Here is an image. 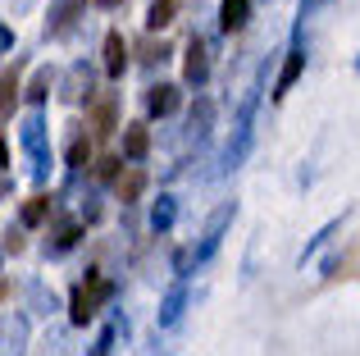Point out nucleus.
I'll list each match as a JSON object with an SVG mask.
<instances>
[{
  "instance_id": "1",
  "label": "nucleus",
  "mask_w": 360,
  "mask_h": 356,
  "mask_svg": "<svg viewBox=\"0 0 360 356\" xmlns=\"http://www.w3.org/2000/svg\"><path fill=\"white\" fill-rule=\"evenodd\" d=\"M110 297H115V284H110L105 274L91 269V274L73 288V297H69V324H78V329H82V324H91V320H96V311L110 302Z\"/></svg>"
},
{
  "instance_id": "2",
  "label": "nucleus",
  "mask_w": 360,
  "mask_h": 356,
  "mask_svg": "<svg viewBox=\"0 0 360 356\" xmlns=\"http://www.w3.org/2000/svg\"><path fill=\"white\" fill-rule=\"evenodd\" d=\"M255 101H260V87H251L242 96V106H238V124H233V142L224 146V165L219 170L229 174V170H238V165L246 160V151H251V137H255Z\"/></svg>"
},
{
  "instance_id": "3",
  "label": "nucleus",
  "mask_w": 360,
  "mask_h": 356,
  "mask_svg": "<svg viewBox=\"0 0 360 356\" xmlns=\"http://www.w3.org/2000/svg\"><path fill=\"white\" fill-rule=\"evenodd\" d=\"M233 215H238V201H224L219 210H210V220H205V229H201V242H196L187 256L196 260V265H205V260L219 251V242H224V233H229V224H233Z\"/></svg>"
},
{
  "instance_id": "4",
  "label": "nucleus",
  "mask_w": 360,
  "mask_h": 356,
  "mask_svg": "<svg viewBox=\"0 0 360 356\" xmlns=\"http://www.w3.org/2000/svg\"><path fill=\"white\" fill-rule=\"evenodd\" d=\"M91 87H96V69H91V64L82 60V64H73V69L64 73L60 96L69 101V106H82V101H91Z\"/></svg>"
},
{
  "instance_id": "5",
  "label": "nucleus",
  "mask_w": 360,
  "mask_h": 356,
  "mask_svg": "<svg viewBox=\"0 0 360 356\" xmlns=\"http://www.w3.org/2000/svg\"><path fill=\"white\" fill-rule=\"evenodd\" d=\"M82 9H87V0H55V9H51V23H46V37H51V42L69 37L73 27H78Z\"/></svg>"
},
{
  "instance_id": "6",
  "label": "nucleus",
  "mask_w": 360,
  "mask_h": 356,
  "mask_svg": "<svg viewBox=\"0 0 360 356\" xmlns=\"http://www.w3.org/2000/svg\"><path fill=\"white\" fill-rule=\"evenodd\" d=\"M205 78H210V51H205V42H201V37H192V42H187L183 82H187V87H196V91H201V87H205Z\"/></svg>"
},
{
  "instance_id": "7",
  "label": "nucleus",
  "mask_w": 360,
  "mask_h": 356,
  "mask_svg": "<svg viewBox=\"0 0 360 356\" xmlns=\"http://www.w3.org/2000/svg\"><path fill=\"white\" fill-rule=\"evenodd\" d=\"M210 133H214V101L196 96L192 110H187V137H192V142H205Z\"/></svg>"
},
{
  "instance_id": "8",
  "label": "nucleus",
  "mask_w": 360,
  "mask_h": 356,
  "mask_svg": "<svg viewBox=\"0 0 360 356\" xmlns=\"http://www.w3.org/2000/svg\"><path fill=\"white\" fill-rule=\"evenodd\" d=\"M78 238H82V224H78V220H60V224L51 229V238H46V256L60 260L64 251L78 247Z\"/></svg>"
},
{
  "instance_id": "9",
  "label": "nucleus",
  "mask_w": 360,
  "mask_h": 356,
  "mask_svg": "<svg viewBox=\"0 0 360 356\" xmlns=\"http://www.w3.org/2000/svg\"><path fill=\"white\" fill-rule=\"evenodd\" d=\"M178 101H183V91L174 87V82H160V87H146V115L150 119H169L178 110Z\"/></svg>"
},
{
  "instance_id": "10",
  "label": "nucleus",
  "mask_w": 360,
  "mask_h": 356,
  "mask_svg": "<svg viewBox=\"0 0 360 356\" xmlns=\"http://www.w3.org/2000/svg\"><path fill=\"white\" fill-rule=\"evenodd\" d=\"M146 155H150V128L146 124H128V128H123V160L141 165Z\"/></svg>"
},
{
  "instance_id": "11",
  "label": "nucleus",
  "mask_w": 360,
  "mask_h": 356,
  "mask_svg": "<svg viewBox=\"0 0 360 356\" xmlns=\"http://www.w3.org/2000/svg\"><path fill=\"white\" fill-rule=\"evenodd\" d=\"M183 311H187V284H174L165 293V302H160V315H155L160 329H174V324L183 320Z\"/></svg>"
},
{
  "instance_id": "12",
  "label": "nucleus",
  "mask_w": 360,
  "mask_h": 356,
  "mask_svg": "<svg viewBox=\"0 0 360 356\" xmlns=\"http://www.w3.org/2000/svg\"><path fill=\"white\" fill-rule=\"evenodd\" d=\"M101 55H105V73L110 78H123V69H128V42H123V32H105Z\"/></svg>"
},
{
  "instance_id": "13",
  "label": "nucleus",
  "mask_w": 360,
  "mask_h": 356,
  "mask_svg": "<svg viewBox=\"0 0 360 356\" xmlns=\"http://www.w3.org/2000/svg\"><path fill=\"white\" fill-rule=\"evenodd\" d=\"M87 160H91V137L82 133V128H73L69 146H64V165H69L73 174H82V170H87Z\"/></svg>"
},
{
  "instance_id": "14",
  "label": "nucleus",
  "mask_w": 360,
  "mask_h": 356,
  "mask_svg": "<svg viewBox=\"0 0 360 356\" xmlns=\"http://www.w3.org/2000/svg\"><path fill=\"white\" fill-rule=\"evenodd\" d=\"M251 18V0H219V32H242Z\"/></svg>"
},
{
  "instance_id": "15",
  "label": "nucleus",
  "mask_w": 360,
  "mask_h": 356,
  "mask_svg": "<svg viewBox=\"0 0 360 356\" xmlns=\"http://www.w3.org/2000/svg\"><path fill=\"white\" fill-rule=\"evenodd\" d=\"M27 352V320L9 311L5 315V356H23Z\"/></svg>"
},
{
  "instance_id": "16",
  "label": "nucleus",
  "mask_w": 360,
  "mask_h": 356,
  "mask_svg": "<svg viewBox=\"0 0 360 356\" xmlns=\"http://www.w3.org/2000/svg\"><path fill=\"white\" fill-rule=\"evenodd\" d=\"M342 220H347V210H342V215H338V220H328V224H324V229H319V233H315V238H310V242H306V247H301V265H306V260H315V251H319V247H328V242H333V238H338V233H342Z\"/></svg>"
},
{
  "instance_id": "17",
  "label": "nucleus",
  "mask_w": 360,
  "mask_h": 356,
  "mask_svg": "<svg viewBox=\"0 0 360 356\" xmlns=\"http://www.w3.org/2000/svg\"><path fill=\"white\" fill-rule=\"evenodd\" d=\"M174 224H178V201H174V196H160V201L150 205V229H155V233H169Z\"/></svg>"
},
{
  "instance_id": "18",
  "label": "nucleus",
  "mask_w": 360,
  "mask_h": 356,
  "mask_svg": "<svg viewBox=\"0 0 360 356\" xmlns=\"http://www.w3.org/2000/svg\"><path fill=\"white\" fill-rule=\"evenodd\" d=\"M178 14V0H150L146 9V32H160V27H169Z\"/></svg>"
},
{
  "instance_id": "19",
  "label": "nucleus",
  "mask_w": 360,
  "mask_h": 356,
  "mask_svg": "<svg viewBox=\"0 0 360 356\" xmlns=\"http://www.w3.org/2000/svg\"><path fill=\"white\" fill-rule=\"evenodd\" d=\"M91 124H96V133H101V137L119 128V106H115V96H105L96 110H91Z\"/></svg>"
},
{
  "instance_id": "20",
  "label": "nucleus",
  "mask_w": 360,
  "mask_h": 356,
  "mask_svg": "<svg viewBox=\"0 0 360 356\" xmlns=\"http://www.w3.org/2000/svg\"><path fill=\"white\" fill-rule=\"evenodd\" d=\"M141 187H146V174H141V170H128V174L119 178V187H115V192H119L123 210H128V205H132V201H137V196H141Z\"/></svg>"
},
{
  "instance_id": "21",
  "label": "nucleus",
  "mask_w": 360,
  "mask_h": 356,
  "mask_svg": "<svg viewBox=\"0 0 360 356\" xmlns=\"http://www.w3.org/2000/svg\"><path fill=\"white\" fill-rule=\"evenodd\" d=\"M51 87H55V69H37V78L27 82V101H32V106H41V101L51 96Z\"/></svg>"
},
{
  "instance_id": "22",
  "label": "nucleus",
  "mask_w": 360,
  "mask_h": 356,
  "mask_svg": "<svg viewBox=\"0 0 360 356\" xmlns=\"http://www.w3.org/2000/svg\"><path fill=\"white\" fill-rule=\"evenodd\" d=\"M27 306H32L37 315H51L55 311V293L46 284H27Z\"/></svg>"
},
{
  "instance_id": "23",
  "label": "nucleus",
  "mask_w": 360,
  "mask_h": 356,
  "mask_svg": "<svg viewBox=\"0 0 360 356\" xmlns=\"http://www.w3.org/2000/svg\"><path fill=\"white\" fill-rule=\"evenodd\" d=\"M46 215H51V196H32V201L23 205V229H37V224H46Z\"/></svg>"
},
{
  "instance_id": "24",
  "label": "nucleus",
  "mask_w": 360,
  "mask_h": 356,
  "mask_svg": "<svg viewBox=\"0 0 360 356\" xmlns=\"http://www.w3.org/2000/svg\"><path fill=\"white\" fill-rule=\"evenodd\" d=\"M14 101H18V60L5 69V106H0V115H14Z\"/></svg>"
},
{
  "instance_id": "25",
  "label": "nucleus",
  "mask_w": 360,
  "mask_h": 356,
  "mask_svg": "<svg viewBox=\"0 0 360 356\" xmlns=\"http://www.w3.org/2000/svg\"><path fill=\"white\" fill-rule=\"evenodd\" d=\"M123 178V155H105L96 160V183H119Z\"/></svg>"
},
{
  "instance_id": "26",
  "label": "nucleus",
  "mask_w": 360,
  "mask_h": 356,
  "mask_svg": "<svg viewBox=\"0 0 360 356\" xmlns=\"http://www.w3.org/2000/svg\"><path fill=\"white\" fill-rule=\"evenodd\" d=\"M169 55H174V51H169L165 42H160V46H155V42H146V51H141V64H150V69H155V64H165Z\"/></svg>"
},
{
  "instance_id": "27",
  "label": "nucleus",
  "mask_w": 360,
  "mask_h": 356,
  "mask_svg": "<svg viewBox=\"0 0 360 356\" xmlns=\"http://www.w3.org/2000/svg\"><path fill=\"white\" fill-rule=\"evenodd\" d=\"M18 251H23V224H18V229L9 224L5 229V256H18Z\"/></svg>"
},
{
  "instance_id": "28",
  "label": "nucleus",
  "mask_w": 360,
  "mask_h": 356,
  "mask_svg": "<svg viewBox=\"0 0 360 356\" xmlns=\"http://www.w3.org/2000/svg\"><path fill=\"white\" fill-rule=\"evenodd\" d=\"M101 220V201H96V192H87L82 196V224H96Z\"/></svg>"
},
{
  "instance_id": "29",
  "label": "nucleus",
  "mask_w": 360,
  "mask_h": 356,
  "mask_svg": "<svg viewBox=\"0 0 360 356\" xmlns=\"http://www.w3.org/2000/svg\"><path fill=\"white\" fill-rule=\"evenodd\" d=\"M64 348H69V338H64V329H51V333H46V352H51V356H60Z\"/></svg>"
},
{
  "instance_id": "30",
  "label": "nucleus",
  "mask_w": 360,
  "mask_h": 356,
  "mask_svg": "<svg viewBox=\"0 0 360 356\" xmlns=\"http://www.w3.org/2000/svg\"><path fill=\"white\" fill-rule=\"evenodd\" d=\"M123 0H96V9H119Z\"/></svg>"
}]
</instances>
